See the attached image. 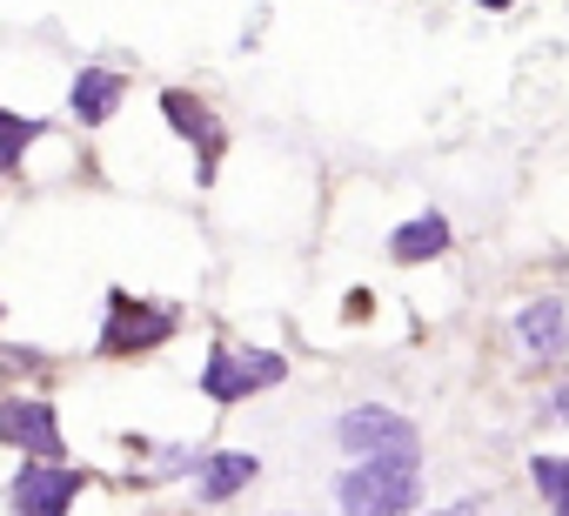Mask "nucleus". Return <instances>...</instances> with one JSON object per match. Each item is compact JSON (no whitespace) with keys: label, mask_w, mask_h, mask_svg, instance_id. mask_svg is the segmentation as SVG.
<instances>
[{"label":"nucleus","mask_w":569,"mask_h":516,"mask_svg":"<svg viewBox=\"0 0 569 516\" xmlns=\"http://www.w3.org/2000/svg\"><path fill=\"white\" fill-rule=\"evenodd\" d=\"M342 516H416L422 509V463H349L336 476Z\"/></svg>","instance_id":"obj_2"},{"label":"nucleus","mask_w":569,"mask_h":516,"mask_svg":"<svg viewBox=\"0 0 569 516\" xmlns=\"http://www.w3.org/2000/svg\"><path fill=\"white\" fill-rule=\"evenodd\" d=\"M161 121L194 148V181L208 188V181H214V168H221V155H228V128H221V115H214L201 95L168 88V95H161Z\"/></svg>","instance_id":"obj_7"},{"label":"nucleus","mask_w":569,"mask_h":516,"mask_svg":"<svg viewBox=\"0 0 569 516\" xmlns=\"http://www.w3.org/2000/svg\"><path fill=\"white\" fill-rule=\"evenodd\" d=\"M0 449H21V463H68V436L48 396H0Z\"/></svg>","instance_id":"obj_6"},{"label":"nucleus","mask_w":569,"mask_h":516,"mask_svg":"<svg viewBox=\"0 0 569 516\" xmlns=\"http://www.w3.org/2000/svg\"><path fill=\"white\" fill-rule=\"evenodd\" d=\"M174 329H181V309L174 302H141L128 289H108V322L94 336V356L134 363V356H154L161 343H174Z\"/></svg>","instance_id":"obj_3"},{"label":"nucleus","mask_w":569,"mask_h":516,"mask_svg":"<svg viewBox=\"0 0 569 516\" xmlns=\"http://www.w3.org/2000/svg\"><path fill=\"white\" fill-rule=\"evenodd\" d=\"M529 483H536V496L549 509L569 503V456H529Z\"/></svg>","instance_id":"obj_13"},{"label":"nucleus","mask_w":569,"mask_h":516,"mask_svg":"<svg viewBox=\"0 0 569 516\" xmlns=\"http://www.w3.org/2000/svg\"><path fill=\"white\" fill-rule=\"evenodd\" d=\"M429 516H482V503L469 496V503H449V509H429Z\"/></svg>","instance_id":"obj_15"},{"label":"nucleus","mask_w":569,"mask_h":516,"mask_svg":"<svg viewBox=\"0 0 569 516\" xmlns=\"http://www.w3.org/2000/svg\"><path fill=\"white\" fill-rule=\"evenodd\" d=\"M542 416H549V423H569V376H562V383L549 389V403H542Z\"/></svg>","instance_id":"obj_14"},{"label":"nucleus","mask_w":569,"mask_h":516,"mask_svg":"<svg viewBox=\"0 0 569 516\" xmlns=\"http://www.w3.org/2000/svg\"><path fill=\"white\" fill-rule=\"evenodd\" d=\"M274 383H289V356H281V349H241V343H228V336L208 343L201 376H194V389H201L214 409H234V403H248V396H261V389H274Z\"/></svg>","instance_id":"obj_1"},{"label":"nucleus","mask_w":569,"mask_h":516,"mask_svg":"<svg viewBox=\"0 0 569 516\" xmlns=\"http://www.w3.org/2000/svg\"><path fill=\"white\" fill-rule=\"evenodd\" d=\"M509 329H516V343H522L536 363H556V356H569V302H556V296H536V302H522V309L509 316Z\"/></svg>","instance_id":"obj_9"},{"label":"nucleus","mask_w":569,"mask_h":516,"mask_svg":"<svg viewBox=\"0 0 569 516\" xmlns=\"http://www.w3.org/2000/svg\"><path fill=\"white\" fill-rule=\"evenodd\" d=\"M549 516H569V503H556V509H549Z\"/></svg>","instance_id":"obj_17"},{"label":"nucleus","mask_w":569,"mask_h":516,"mask_svg":"<svg viewBox=\"0 0 569 516\" xmlns=\"http://www.w3.org/2000/svg\"><path fill=\"white\" fill-rule=\"evenodd\" d=\"M261 476V456L254 449H201V463H194V503H234L248 483Z\"/></svg>","instance_id":"obj_8"},{"label":"nucleus","mask_w":569,"mask_h":516,"mask_svg":"<svg viewBox=\"0 0 569 516\" xmlns=\"http://www.w3.org/2000/svg\"><path fill=\"white\" fill-rule=\"evenodd\" d=\"M449 248H456V228H449V215H442V208H422V215H409V221L389 235V262H402V269H422V262H442Z\"/></svg>","instance_id":"obj_10"},{"label":"nucleus","mask_w":569,"mask_h":516,"mask_svg":"<svg viewBox=\"0 0 569 516\" xmlns=\"http://www.w3.org/2000/svg\"><path fill=\"white\" fill-rule=\"evenodd\" d=\"M48 135V121L41 115H21V108H0V175H14L21 161H28V148Z\"/></svg>","instance_id":"obj_12"},{"label":"nucleus","mask_w":569,"mask_h":516,"mask_svg":"<svg viewBox=\"0 0 569 516\" xmlns=\"http://www.w3.org/2000/svg\"><path fill=\"white\" fill-rule=\"evenodd\" d=\"M88 469L74 463H21L8 476V516H68L88 496Z\"/></svg>","instance_id":"obj_5"},{"label":"nucleus","mask_w":569,"mask_h":516,"mask_svg":"<svg viewBox=\"0 0 569 516\" xmlns=\"http://www.w3.org/2000/svg\"><path fill=\"white\" fill-rule=\"evenodd\" d=\"M0 322H8V302H0Z\"/></svg>","instance_id":"obj_18"},{"label":"nucleus","mask_w":569,"mask_h":516,"mask_svg":"<svg viewBox=\"0 0 569 516\" xmlns=\"http://www.w3.org/2000/svg\"><path fill=\"white\" fill-rule=\"evenodd\" d=\"M482 8H489V14H502V8H509V0H482Z\"/></svg>","instance_id":"obj_16"},{"label":"nucleus","mask_w":569,"mask_h":516,"mask_svg":"<svg viewBox=\"0 0 569 516\" xmlns=\"http://www.w3.org/2000/svg\"><path fill=\"white\" fill-rule=\"evenodd\" d=\"M336 443L349 463H422V436L389 403H349L336 416Z\"/></svg>","instance_id":"obj_4"},{"label":"nucleus","mask_w":569,"mask_h":516,"mask_svg":"<svg viewBox=\"0 0 569 516\" xmlns=\"http://www.w3.org/2000/svg\"><path fill=\"white\" fill-rule=\"evenodd\" d=\"M121 101H128V75H114V68H81L68 81V115L81 128H108Z\"/></svg>","instance_id":"obj_11"}]
</instances>
